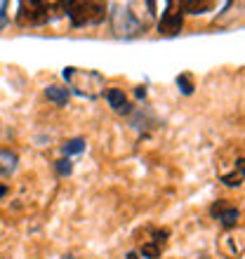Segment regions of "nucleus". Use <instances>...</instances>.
<instances>
[{
    "label": "nucleus",
    "instance_id": "obj_5",
    "mask_svg": "<svg viewBox=\"0 0 245 259\" xmlns=\"http://www.w3.org/2000/svg\"><path fill=\"white\" fill-rule=\"evenodd\" d=\"M113 31H116V35L132 38V35L144 33L146 28L128 12V7H116V14H113Z\"/></svg>",
    "mask_w": 245,
    "mask_h": 259
},
{
    "label": "nucleus",
    "instance_id": "obj_13",
    "mask_svg": "<svg viewBox=\"0 0 245 259\" xmlns=\"http://www.w3.org/2000/svg\"><path fill=\"white\" fill-rule=\"evenodd\" d=\"M45 97H48L50 102L59 104V106H64V104L68 102V90L66 88H59V85H50V88H45Z\"/></svg>",
    "mask_w": 245,
    "mask_h": 259
},
{
    "label": "nucleus",
    "instance_id": "obj_15",
    "mask_svg": "<svg viewBox=\"0 0 245 259\" xmlns=\"http://www.w3.org/2000/svg\"><path fill=\"white\" fill-rule=\"evenodd\" d=\"M177 88L182 90L184 95H191V92H193V82H191V73H182V75H177Z\"/></svg>",
    "mask_w": 245,
    "mask_h": 259
},
{
    "label": "nucleus",
    "instance_id": "obj_12",
    "mask_svg": "<svg viewBox=\"0 0 245 259\" xmlns=\"http://www.w3.org/2000/svg\"><path fill=\"white\" fill-rule=\"evenodd\" d=\"M217 0H184V12L186 14H205L215 7Z\"/></svg>",
    "mask_w": 245,
    "mask_h": 259
},
{
    "label": "nucleus",
    "instance_id": "obj_6",
    "mask_svg": "<svg viewBox=\"0 0 245 259\" xmlns=\"http://www.w3.org/2000/svg\"><path fill=\"white\" fill-rule=\"evenodd\" d=\"M149 233H151V238L142 243L139 254L146 259H158L160 252H163L165 243H168V238H170V231L168 229H149Z\"/></svg>",
    "mask_w": 245,
    "mask_h": 259
},
{
    "label": "nucleus",
    "instance_id": "obj_20",
    "mask_svg": "<svg viewBox=\"0 0 245 259\" xmlns=\"http://www.w3.org/2000/svg\"><path fill=\"white\" fill-rule=\"evenodd\" d=\"M125 259H139V254H137V252H128V257H125Z\"/></svg>",
    "mask_w": 245,
    "mask_h": 259
},
{
    "label": "nucleus",
    "instance_id": "obj_8",
    "mask_svg": "<svg viewBox=\"0 0 245 259\" xmlns=\"http://www.w3.org/2000/svg\"><path fill=\"white\" fill-rule=\"evenodd\" d=\"M210 214L212 217H217L226 229H233V226L238 224V219H240L238 207H236V205H229V200H219L217 205H212Z\"/></svg>",
    "mask_w": 245,
    "mask_h": 259
},
{
    "label": "nucleus",
    "instance_id": "obj_16",
    "mask_svg": "<svg viewBox=\"0 0 245 259\" xmlns=\"http://www.w3.org/2000/svg\"><path fill=\"white\" fill-rule=\"evenodd\" d=\"M7 21H10V17H7V0H0V31L7 26Z\"/></svg>",
    "mask_w": 245,
    "mask_h": 259
},
{
    "label": "nucleus",
    "instance_id": "obj_4",
    "mask_svg": "<svg viewBox=\"0 0 245 259\" xmlns=\"http://www.w3.org/2000/svg\"><path fill=\"white\" fill-rule=\"evenodd\" d=\"M184 0H165L163 14L158 21V31L163 35H177L184 26Z\"/></svg>",
    "mask_w": 245,
    "mask_h": 259
},
{
    "label": "nucleus",
    "instance_id": "obj_1",
    "mask_svg": "<svg viewBox=\"0 0 245 259\" xmlns=\"http://www.w3.org/2000/svg\"><path fill=\"white\" fill-rule=\"evenodd\" d=\"M17 24L24 28L45 26L50 21L64 17L59 0H17Z\"/></svg>",
    "mask_w": 245,
    "mask_h": 259
},
{
    "label": "nucleus",
    "instance_id": "obj_9",
    "mask_svg": "<svg viewBox=\"0 0 245 259\" xmlns=\"http://www.w3.org/2000/svg\"><path fill=\"white\" fill-rule=\"evenodd\" d=\"M104 97H106V102L111 104V109L116 113H120V116H130L132 113V104L128 102V97H125V92L120 88H109L104 92Z\"/></svg>",
    "mask_w": 245,
    "mask_h": 259
},
{
    "label": "nucleus",
    "instance_id": "obj_2",
    "mask_svg": "<svg viewBox=\"0 0 245 259\" xmlns=\"http://www.w3.org/2000/svg\"><path fill=\"white\" fill-rule=\"evenodd\" d=\"M71 26H97L106 19V0H59Z\"/></svg>",
    "mask_w": 245,
    "mask_h": 259
},
{
    "label": "nucleus",
    "instance_id": "obj_10",
    "mask_svg": "<svg viewBox=\"0 0 245 259\" xmlns=\"http://www.w3.org/2000/svg\"><path fill=\"white\" fill-rule=\"evenodd\" d=\"M219 179L224 182L226 186H240L245 179V156H240L233 165V172L231 175H219Z\"/></svg>",
    "mask_w": 245,
    "mask_h": 259
},
{
    "label": "nucleus",
    "instance_id": "obj_18",
    "mask_svg": "<svg viewBox=\"0 0 245 259\" xmlns=\"http://www.w3.org/2000/svg\"><path fill=\"white\" fill-rule=\"evenodd\" d=\"M135 95L139 97V99H144V97H146V88H137V90H135Z\"/></svg>",
    "mask_w": 245,
    "mask_h": 259
},
{
    "label": "nucleus",
    "instance_id": "obj_11",
    "mask_svg": "<svg viewBox=\"0 0 245 259\" xmlns=\"http://www.w3.org/2000/svg\"><path fill=\"white\" fill-rule=\"evenodd\" d=\"M17 163H19V158L17 153L10 149H0V177H7V175H12L17 170Z\"/></svg>",
    "mask_w": 245,
    "mask_h": 259
},
{
    "label": "nucleus",
    "instance_id": "obj_14",
    "mask_svg": "<svg viewBox=\"0 0 245 259\" xmlns=\"http://www.w3.org/2000/svg\"><path fill=\"white\" fill-rule=\"evenodd\" d=\"M61 151H64V156H73V153H80V151H85V139H80V137H75V139H68V142L61 146Z\"/></svg>",
    "mask_w": 245,
    "mask_h": 259
},
{
    "label": "nucleus",
    "instance_id": "obj_17",
    "mask_svg": "<svg viewBox=\"0 0 245 259\" xmlns=\"http://www.w3.org/2000/svg\"><path fill=\"white\" fill-rule=\"evenodd\" d=\"M57 172H59V175H71V172H73V167H71V160H59V163H57Z\"/></svg>",
    "mask_w": 245,
    "mask_h": 259
},
{
    "label": "nucleus",
    "instance_id": "obj_7",
    "mask_svg": "<svg viewBox=\"0 0 245 259\" xmlns=\"http://www.w3.org/2000/svg\"><path fill=\"white\" fill-rule=\"evenodd\" d=\"M156 3L158 0H130L128 12L132 14L144 28H149V24L156 19Z\"/></svg>",
    "mask_w": 245,
    "mask_h": 259
},
{
    "label": "nucleus",
    "instance_id": "obj_3",
    "mask_svg": "<svg viewBox=\"0 0 245 259\" xmlns=\"http://www.w3.org/2000/svg\"><path fill=\"white\" fill-rule=\"evenodd\" d=\"M64 80L75 95L88 97V99H95L104 92V75L99 71H83V68L75 66H66L64 68Z\"/></svg>",
    "mask_w": 245,
    "mask_h": 259
},
{
    "label": "nucleus",
    "instance_id": "obj_21",
    "mask_svg": "<svg viewBox=\"0 0 245 259\" xmlns=\"http://www.w3.org/2000/svg\"><path fill=\"white\" fill-rule=\"evenodd\" d=\"M203 259H205V257H203Z\"/></svg>",
    "mask_w": 245,
    "mask_h": 259
},
{
    "label": "nucleus",
    "instance_id": "obj_19",
    "mask_svg": "<svg viewBox=\"0 0 245 259\" xmlns=\"http://www.w3.org/2000/svg\"><path fill=\"white\" fill-rule=\"evenodd\" d=\"M5 193H7V184H0V198L5 196Z\"/></svg>",
    "mask_w": 245,
    "mask_h": 259
}]
</instances>
